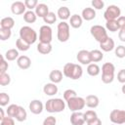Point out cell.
<instances>
[{"instance_id": "1", "label": "cell", "mask_w": 125, "mask_h": 125, "mask_svg": "<svg viewBox=\"0 0 125 125\" xmlns=\"http://www.w3.org/2000/svg\"><path fill=\"white\" fill-rule=\"evenodd\" d=\"M62 73L67 78H70L72 80H77V79L81 78V76L83 74V69H82L81 65H79V64L67 62L63 66Z\"/></svg>"}, {"instance_id": "2", "label": "cell", "mask_w": 125, "mask_h": 125, "mask_svg": "<svg viewBox=\"0 0 125 125\" xmlns=\"http://www.w3.org/2000/svg\"><path fill=\"white\" fill-rule=\"evenodd\" d=\"M65 108V103L62 99L56 98V99H50L45 104V109L48 112L54 113V112H62Z\"/></svg>"}, {"instance_id": "3", "label": "cell", "mask_w": 125, "mask_h": 125, "mask_svg": "<svg viewBox=\"0 0 125 125\" xmlns=\"http://www.w3.org/2000/svg\"><path fill=\"white\" fill-rule=\"evenodd\" d=\"M115 66L111 62H105L102 66V81L104 84H109L114 79Z\"/></svg>"}, {"instance_id": "4", "label": "cell", "mask_w": 125, "mask_h": 125, "mask_svg": "<svg viewBox=\"0 0 125 125\" xmlns=\"http://www.w3.org/2000/svg\"><path fill=\"white\" fill-rule=\"evenodd\" d=\"M20 38H21L23 41H25L26 43L31 45L36 42L37 33L33 28L25 25V26L21 27V29H20Z\"/></svg>"}, {"instance_id": "5", "label": "cell", "mask_w": 125, "mask_h": 125, "mask_svg": "<svg viewBox=\"0 0 125 125\" xmlns=\"http://www.w3.org/2000/svg\"><path fill=\"white\" fill-rule=\"evenodd\" d=\"M90 32H91V35L95 38V40L98 41L100 44L104 42L108 38V35H107L105 27H104L102 25H99V24L91 26Z\"/></svg>"}, {"instance_id": "6", "label": "cell", "mask_w": 125, "mask_h": 125, "mask_svg": "<svg viewBox=\"0 0 125 125\" xmlns=\"http://www.w3.org/2000/svg\"><path fill=\"white\" fill-rule=\"evenodd\" d=\"M70 31H69V24L66 21H61L58 24V34L57 37L60 42H66L69 39Z\"/></svg>"}, {"instance_id": "7", "label": "cell", "mask_w": 125, "mask_h": 125, "mask_svg": "<svg viewBox=\"0 0 125 125\" xmlns=\"http://www.w3.org/2000/svg\"><path fill=\"white\" fill-rule=\"evenodd\" d=\"M66 104H67V107H68L72 112L79 111V110L83 109L84 106L86 105V104H85V99H83V98H81V97H74V98L70 99L69 101L66 102Z\"/></svg>"}, {"instance_id": "8", "label": "cell", "mask_w": 125, "mask_h": 125, "mask_svg": "<svg viewBox=\"0 0 125 125\" xmlns=\"http://www.w3.org/2000/svg\"><path fill=\"white\" fill-rule=\"evenodd\" d=\"M121 15V10L116 5H109L104 13V18L105 21H115Z\"/></svg>"}, {"instance_id": "9", "label": "cell", "mask_w": 125, "mask_h": 125, "mask_svg": "<svg viewBox=\"0 0 125 125\" xmlns=\"http://www.w3.org/2000/svg\"><path fill=\"white\" fill-rule=\"evenodd\" d=\"M53 38V33H52V28L48 25H42L39 29V41L41 43H51Z\"/></svg>"}, {"instance_id": "10", "label": "cell", "mask_w": 125, "mask_h": 125, "mask_svg": "<svg viewBox=\"0 0 125 125\" xmlns=\"http://www.w3.org/2000/svg\"><path fill=\"white\" fill-rule=\"evenodd\" d=\"M109 119L113 124L119 125L125 123V110L113 109L109 114Z\"/></svg>"}, {"instance_id": "11", "label": "cell", "mask_w": 125, "mask_h": 125, "mask_svg": "<svg viewBox=\"0 0 125 125\" xmlns=\"http://www.w3.org/2000/svg\"><path fill=\"white\" fill-rule=\"evenodd\" d=\"M76 60L81 64H90L92 62L90 51L87 50H80L76 55Z\"/></svg>"}, {"instance_id": "12", "label": "cell", "mask_w": 125, "mask_h": 125, "mask_svg": "<svg viewBox=\"0 0 125 125\" xmlns=\"http://www.w3.org/2000/svg\"><path fill=\"white\" fill-rule=\"evenodd\" d=\"M28 107H29V110H30L31 113H33V114H40L43 111V107L44 106H43V104H42L41 101L33 100V101H31L29 103Z\"/></svg>"}, {"instance_id": "13", "label": "cell", "mask_w": 125, "mask_h": 125, "mask_svg": "<svg viewBox=\"0 0 125 125\" xmlns=\"http://www.w3.org/2000/svg\"><path fill=\"white\" fill-rule=\"evenodd\" d=\"M85 118H84V113L80 111H75L72 112L70 115V123L72 125H84L85 123Z\"/></svg>"}, {"instance_id": "14", "label": "cell", "mask_w": 125, "mask_h": 125, "mask_svg": "<svg viewBox=\"0 0 125 125\" xmlns=\"http://www.w3.org/2000/svg\"><path fill=\"white\" fill-rule=\"evenodd\" d=\"M25 5H24V2H21V1H16L12 4L11 6V11L14 15H21V14H24L25 13Z\"/></svg>"}, {"instance_id": "15", "label": "cell", "mask_w": 125, "mask_h": 125, "mask_svg": "<svg viewBox=\"0 0 125 125\" xmlns=\"http://www.w3.org/2000/svg\"><path fill=\"white\" fill-rule=\"evenodd\" d=\"M17 64L21 69H27L31 65V61L27 56H20L17 60Z\"/></svg>"}, {"instance_id": "16", "label": "cell", "mask_w": 125, "mask_h": 125, "mask_svg": "<svg viewBox=\"0 0 125 125\" xmlns=\"http://www.w3.org/2000/svg\"><path fill=\"white\" fill-rule=\"evenodd\" d=\"M85 104L90 108H96L100 104V100L95 95H88L85 99Z\"/></svg>"}, {"instance_id": "17", "label": "cell", "mask_w": 125, "mask_h": 125, "mask_svg": "<svg viewBox=\"0 0 125 125\" xmlns=\"http://www.w3.org/2000/svg\"><path fill=\"white\" fill-rule=\"evenodd\" d=\"M35 14L39 18H44L49 14V7L44 3H40L35 8Z\"/></svg>"}, {"instance_id": "18", "label": "cell", "mask_w": 125, "mask_h": 125, "mask_svg": "<svg viewBox=\"0 0 125 125\" xmlns=\"http://www.w3.org/2000/svg\"><path fill=\"white\" fill-rule=\"evenodd\" d=\"M62 74H63V73H62L61 70H59V69H54V70H52V71L50 72V74H49V79L51 80L52 83H55V84L60 83V82L62 80Z\"/></svg>"}, {"instance_id": "19", "label": "cell", "mask_w": 125, "mask_h": 125, "mask_svg": "<svg viewBox=\"0 0 125 125\" xmlns=\"http://www.w3.org/2000/svg\"><path fill=\"white\" fill-rule=\"evenodd\" d=\"M43 92L47 96H54L58 93V86L55 83H47L43 87Z\"/></svg>"}, {"instance_id": "20", "label": "cell", "mask_w": 125, "mask_h": 125, "mask_svg": "<svg viewBox=\"0 0 125 125\" xmlns=\"http://www.w3.org/2000/svg\"><path fill=\"white\" fill-rule=\"evenodd\" d=\"M82 19L85 21H92L96 18V11L94 8H85L82 11Z\"/></svg>"}, {"instance_id": "21", "label": "cell", "mask_w": 125, "mask_h": 125, "mask_svg": "<svg viewBox=\"0 0 125 125\" xmlns=\"http://www.w3.org/2000/svg\"><path fill=\"white\" fill-rule=\"evenodd\" d=\"M114 47H115V44H114V41L111 37H108L104 42L100 44V48L104 52H110L114 49Z\"/></svg>"}, {"instance_id": "22", "label": "cell", "mask_w": 125, "mask_h": 125, "mask_svg": "<svg viewBox=\"0 0 125 125\" xmlns=\"http://www.w3.org/2000/svg\"><path fill=\"white\" fill-rule=\"evenodd\" d=\"M57 16L59 19L62 20V21H64L65 20L69 19L70 18V11L67 7L65 6H62V7H60L59 10H58V13H57Z\"/></svg>"}, {"instance_id": "23", "label": "cell", "mask_w": 125, "mask_h": 125, "mask_svg": "<svg viewBox=\"0 0 125 125\" xmlns=\"http://www.w3.org/2000/svg\"><path fill=\"white\" fill-rule=\"evenodd\" d=\"M82 21H83V19L81 16L77 15V14H74L70 17V26L73 27V28H79L81 25H82Z\"/></svg>"}, {"instance_id": "24", "label": "cell", "mask_w": 125, "mask_h": 125, "mask_svg": "<svg viewBox=\"0 0 125 125\" xmlns=\"http://www.w3.org/2000/svg\"><path fill=\"white\" fill-rule=\"evenodd\" d=\"M15 25V21L11 17H6L3 18L0 21V26L1 28H6V29H12Z\"/></svg>"}, {"instance_id": "25", "label": "cell", "mask_w": 125, "mask_h": 125, "mask_svg": "<svg viewBox=\"0 0 125 125\" xmlns=\"http://www.w3.org/2000/svg\"><path fill=\"white\" fill-rule=\"evenodd\" d=\"M37 51L42 55H48L52 52V45L51 43H39L37 45Z\"/></svg>"}, {"instance_id": "26", "label": "cell", "mask_w": 125, "mask_h": 125, "mask_svg": "<svg viewBox=\"0 0 125 125\" xmlns=\"http://www.w3.org/2000/svg\"><path fill=\"white\" fill-rule=\"evenodd\" d=\"M101 72V68L97 63H90L87 66V73L90 76H97Z\"/></svg>"}, {"instance_id": "27", "label": "cell", "mask_w": 125, "mask_h": 125, "mask_svg": "<svg viewBox=\"0 0 125 125\" xmlns=\"http://www.w3.org/2000/svg\"><path fill=\"white\" fill-rule=\"evenodd\" d=\"M36 19H37V16L35 14V12L33 11H27L23 14V20L25 22L27 23H33L36 21Z\"/></svg>"}, {"instance_id": "28", "label": "cell", "mask_w": 125, "mask_h": 125, "mask_svg": "<svg viewBox=\"0 0 125 125\" xmlns=\"http://www.w3.org/2000/svg\"><path fill=\"white\" fill-rule=\"evenodd\" d=\"M90 54H91L92 62H98L104 59V54L100 50H92L90 51Z\"/></svg>"}, {"instance_id": "29", "label": "cell", "mask_w": 125, "mask_h": 125, "mask_svg": "<svg viewBox=\"0 0 125 125\" xmlns=\"http://www.w3.org/2000/svg\"><path fill=\"white\" fill-rule=\"evenodd\" d=\"M5 59L7 61H15L19 59V50L16 49H9L5 53Z\"/></svg>"}, {"instance_id": "30", "label": "cell", "mask_w": 125, "mask_h": 125, "mask_svg": "<svg viewBox=\"0 0 125 125\" xmlns=\"http://www.w3.org/2000/svg\"><path fill=\"white\" fill-rule=\"evenodd\" d=\"M16 47L19 51H22V52H25L27 51L29 48H30V45L28 43H26L25 41H23L21 38H19L17 39L16 41Z\"/></svg>"}, {"instance_id": "31", "label": "cell", "mask_w": 125, "mask_h": 125, "mask_svg": "<svg viewBox=\"0 0 125 125\" xmlns=\"http://www.w3.org/2000/svg\"><path fill=\"white\" fill-rule=\"evenodd\" d=\"M105 28L111 32H115L117 30H119V25L117 23V21H107L105 22Z\"/></svg>"}, {"instance_id": "32", "label": "cell", "mask_w": 125, "mask_h": 125, "mask_svg": "<svg viewBox=\"0 0 125 125\" xmlns=\"http://www.w3.org/2000/svg\"><path fill=\"white\" fill-rule=\"evenodd\" d=\"M19 106H20V105H17V104H10V105L8 106L7 110H6L7 115L10 116V117H12V118H13V117H16V115H17V113H18V110H19Z\"/></svg>"}, {"instance_id": "33", "label": "cell", "mask_w": 125, "mask_h": 125, "mask_svg": "<svg viewBox=\"0 0 125 125\" xmlns=\"http://www.w3.org/2000/svg\"><path fill=\"white\" fill-rule=\"evenodd\" d=\"M27 117V113L25 111V109L22 107V106H19V110H18V113L16 115V119L19 121V122H22L26 119Z\"/></svg>"}, {"instance_id": "34", "label": "cell", "mask_w": 125, "mask_h": 125, "mask_svg": "<svg viewBox=\"0 0 125 125\" xmlns=\"http://www.w3.org/2000/svg\"><path fill=\"white\" fill-rule=\"evenodd\" d=\"M43 21L45 23L47 24H52V23H55L56 21H57V15L53 12H49V14L43 18Z\"/></svg>"}, {"instance_id": "35", "label": "cell", "mask_w": 125, "mask_h": 125, "mask_svg": "<svg viewBox=\"0 0 125 125\" xmlns=\"http://www.w3.org/2000/svg\"><path fill=\"white\" fill-rule=\"evenodd\" d=\"M97 117H98V115H97V112L95 110L89 109L86 112H84V118H85L86 123L91 121V120H93V119H95V118H97Z\"/></svg>"}, {"instance_id": "36", "label": "cell", "mask_w": 125, "mask_h": 125, "mask_svg": "<svg viewBox=\"0 0 125 125\" xmlns=\"http://www.w3.org/2000/svg\"><path fill=\"white\" fill-rule=\"evenodd\" d=\"M12 35L11 29H6V28H0V39L2 41H5L9 39Z\"/></svg>"}, {"instance_id": "37", "label": "cell", "mask_w": 125, "mask_h": 125, "mask_svg": "<svg viewBox=\"0 0 125 125\" xmlns=\"http://www.w3.org/2000/svg\"><path fill=\"white\" fill-rule=\"evenodd\" d=\"M11 82V77L8 73H1L0 74V85L1 86H7Z\"/></svg>"}, {"instance_id": "38", "label": "cell", "mask_w": 125, "mask_h": 125, "mask_svg": "<svg viewBox=\"0 0 125 125\" xmlns=\"http://www.w3.org/2000/svg\"><path fill=\"white\" fill-rule=\"evenodd\" d=\"M74 97H77V94H76V92H75L74 90H72V89H67V90H65V91L63 92V99H64L65 102L69 101L70 99H72V98H74Z\"/></svg>"}, {"instance_id": "39", "label": "cell", "mask_w": 125, "mask_h": 125, "mask_svg": "<svg viewBox=\"0 0 125 125\" xmlns=\"http://www.w3.org/2000/svg\"><path fill=\"white\" fill-rule=\"evenodd\" d=\"M115 56L119 59L125 58V47L123 45H119L115 48Z\"/></svg>"}, {"instance_id": "40", "label": "cell", "mask_w": 125, "mask_h": 125, "mask_svg": "<svg viewBox=\"0 0 125 125\" xmlns=\"http://www.w3.org/2000/svg\"><path fill=\"white\" fill-rule=\"evenodd\" d=\"M10 102V97L8 94L6 93H0V105L1 106H5L9 104Z\"/></svg>"}, {"instance_id": "41", "label": "cell", "mask_w": 125, "mask_h": 125, "mask_svg": "<svg viewBox=\"0 0 125 125\" xmlns=\"http://www.w3.org/2000/svg\"><path fill=\"white\" fill-rule=\"evenodd\" d=\"M24 5L27 9H29V11H32V9L36 8L38 5L37 0H25L24 1Z\"/></svg>"}, {"instance_id": "42", "label": "cell", "mask_w": 125, "mask_h": 125, "mask_svg": "<svg viewBox=\"0 0 125 125\" xmlns=\"http://www.w3.org/2000/svg\"><path fill=\"white\" fill-rule=\"evenodd\" d=\"M91 4L94 7V9H97V10H102L104 6V2L103 0H93Z\"/></svg>"}, {"instance_id": "43", "label": "cell", "mask_w": 125, "mask_h": 125, "mask_svg": "<svg viewBox=\"0 0 125 125\" xmlns=\"http://www.w3.org/2000/svg\"><path fill=\"white\" fill-rule=\"evenodd\" d=\"M8 67H9L8 62H6L5 58L2 57L1 58V62H0V74L1 73H6V70L8 69Z\"/></svg>"}, {"instance_id": "44", "label": "cell", "mask_w": 125, "mask_h": 125, "mask_svg": "<svg viewBox=\"0 0 125 125\" xmlns=\"http://www.w3.org/2000/svg\"><path fill=\"white\" fill-rule=\"evenodd\" d=\"M56 123H57L56 117H54V116L51 115V116H48L47 118L44 119L42 125H56Z\"/></svg>"}, {"instance_id": "45", "label": "cell", "mask_w": 125, "mask_h": 125, "mask_svg": "<svg viewBox=\"0 0 125 125\" xmlns=\"http://www.w3.org/2000/svg\"><path fill=\"white\" fill-rule=\"evenodd\" d=\"M0 125H15V121H14V119L12 117L7 116V117H4L1 120Z\"/></svg>"}, {"instance_id": "46", "label": "cell", "mask_w": 125, "mask_h": 125, "mask_svg": "<svg viewBox=\"0 0 125 125\" xmlns=\"http://www.w3.org/2000/svg\"><path fill=\"white\" fill-rule=\"evenodd\" d=\"M117 80L118 82L125 84V69H120L117 73Z\"/></svg>"}, {"instance_id": "47", "label": "cell", "mask_w": 125, "mask_h": 125, "mask_svg": "<svg viewBox=\"0 0 125 125\" xmlns=\"http://www.w3.org/2000/svg\"><path fill=\"white\" fill-rule=\"evenodd\" d=\"M117 23L119 25V28H125V17L124 16H120L117 20Z\"/></svg>"}, {"instance_id": "48", "label": "cell", "mask_w": 125, "mask_h": 125, "mask_svg": "<svg viewBox=\"0 0 125 125\" xmlns=\"http://www.w3.org/2000/svg\"><path fill=\"white\" fill-rule=\"evenodd\" d=\"M118 38L120 39V41L125 42V28H121L118 31Z\"/></svg>"}, {"instance_id": "49", "label": "cell", "mask_w": 125, "mask_h": 125, "mask_svg": "<svg viewBox=\"0 0 125 125\" xmlns=\"http://www.w3.org/2000/svg\"><path fill=\"white\" fill-rule=\"evenodd\" d=\"M87 125H102V121H101V119L99 117H97V118L87 122Z\"/></svg>"}, {"instance_id": "50", "label": "cell", "mask_w": 125, "mask_h": 125, "mask_svg": "<svg viewBox=\"0 0 125 125\" xmlns=\"http://www.w3.org/2000/svg\"><path fill=\"white\" fill-rule=\"evenodd\" d=\"M0 115H1V116H0V119L2 120V119L5 117V116H4V110H3V108H0Z\"/></svg>"}, {"instance_id": "51", "label": "cell", "mask_w": 125, "mask_h": 125, "mask_svg": "<svg viewBox=\"0 0 125 125\" xmlns=\"http://www.w3.org/2000/svg\"><path fill=\"white\" fill-rule=\"evenodd\" d=\"M121 91H122V93L125 95V84H123V86H122V88H121Z\"/></svg>"}, {"instance_id": "52", "label": "cell", "mask_w": 125, "mask_h": 125, "mask_svg": "<svg viewBox=\"0 0 125 125\" xmlns=\"http://www.w3.org/2000/svg\"><path fill=\"white\" fill-rule=\"evenodd\" d=\"M112 125H116V124H112Z\"/></svg>"}]
</instances>
